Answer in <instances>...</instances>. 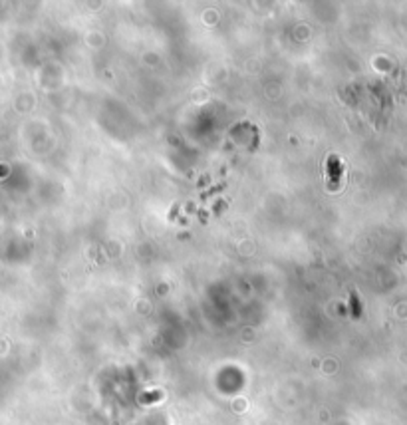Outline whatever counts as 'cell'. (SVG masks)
<instances>
[{
	"instance_id": "1",
	"label": "cell",
	"mask_w": 407,
	"mask_h": 425,
	"mask_svg": "<svg viewBox=\"0 0 407 425\" xmlns=\"http://www.w3.org/2000/svg\"><path fill=\"white\" fill-rule=\"evenodd\" d=\"M328 163H332V173H334V185L338 183V177H340V173H342V169H340V163H338V159L336 157H332Z\"/></svg>"
}]
</instances>
